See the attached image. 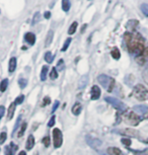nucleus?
<instances>
[{"label":"nucleus","instance_id":"obj_1","mask_svg":"<svg viewBox=\"0 0 148 155\" xmlns=\"http://www.w3.org/2000/svg\"><path fill=\"white\" fill-rule=\"evenodd\" d=\"M124 42L128 52L135 56L139 65H144L148 55L147 44L144 38L136 31H126L124 34Z\"/></svg>","mask_w":148,"mask_h":155},{"label":"nucleus","instance_id":"obj_2","mask_svg":"<svg viewBox=\"0 0 148 155\" xmlns=\"http://www.w3.org/2000/svg\"><path fill=\"white\" fill-rule=\"evenodd\" d=\"M133 95L138 101H145L148 99V89L143 84H136L133 89Z\"/></svg>","mask_w":148,"mask_h":155},{"label":"nucleus","instance_id":"obj_3","mask_svg":"<svg viewBox=\"0 0 148 155\" xmlns=\"http://www.w3.org/2000/svg\"><path fill=\"white\" fill-rule=\"evenodd\" d=\"M97 81H98V83H100L101 86H104L109 92L113 91V89H114V87H115V83H116L114 78L110 77V76L106 74H100V75H98Z\"/></svg>","mask_w":148,"mask_h":155},{"label":"nucleus","instance_id":"obj_4","mask_svg":"<svg viewBox=\"0 0 148 155\" xmlns=\"http://www.w3.org/2000/svg\"><path fill=\"white\" fill-rule=\"evenodd\" d=\"M142 117L140 115H138L137 113H135L134 110H130L127 112L124 116V121L130 126H138L142 121Z\"/></svg>","mask_w":148,"mask_h":155},{"label":"nucleus","instance_id":"obj_5","mask_svg":"<svg viewBox=\"0 0 148 155\" xmlns=\"http://www.w3.org/2000/svg\"><path fill=\"white\" fill-rule=\"evenodd\" d=\"M104 99H106V101L108 102V104H110L114 109L119 110V112L126 113V110H128V107H127L122 101H120V99L113 97V96H107Z\"/></svg>","mask_w":148,"mask_h":155},{"label":"nucleus","instance_id":"obj_6","mask_svg":"<svg viewBox=\"0 0 148 155\" xmlns=\"http://www.w3.org/2000/svg\"><path fill=\"white\" fill-rule=\"evenodd\" d=\"M114 133H117L119 135H123L126 137H130V138H136V139H141L140 133L137 130L132 128H126V129H116L114 130Z\"/></svg>","mask_w":148,"mask_h":155},{"label":"nucleus","instance_id":"obj_7","mask_svg":"<svg viewBox=\"0 0 148 155\" xmlns=\"http://www.w3.org/2000/svg\"><path fill=\"white\" fill-rule=\"evenodd\" d=\"M53 141H54V147L60 148L63 143V135L60 129L55 128L53 130Z\"/></svg>","mask_w":148,"mask_h":155},{"label":"nucleus","instance_id":"obj_8","mask_svg":"<svg viewBox=\"0 0 148 155\" xmlns=\"http://www.w3.org/2000/svg\"><path fill=\"white\" fill-rule=\"evenodd\" d=\"M86 142H87V144L90 146L91 148L95 149V150H100V148L101 147V145H103V142H101L100 140H98L97 138H94V137H91L89 135L86 136Z\"/></svg>","mask_w":148,"mask_h":155},{"label":"nucleus","instance_id":"obj_9","mask_svg":"<svg viewBox=\"0 0 148 155\" xmlns=\"http://www.w3.org/2000/svg\"><path fill=\"white\" fill-rule=\"evenodd\" d=\"M17 149H18V146L16 144H14L13 142H10L9 144L4 148V154L5 155H13L16 153Z\"/></svg>","mask_w":148,"mask_h":155},{"label":"nucleus","instance_id":"obj_10","mask_svg":"<svg viewBox=\"0 0 148 155\" xmlns=\"http://www.w3.org/2000/svg\"><path fill=\"white\" fill-rule=\"evenodd\" d=\"M90 98L92 101H97L100 97V94H101V91H100V88L98 87L97 85H94L91 87V90H90Z\"/></svg>","mask_w":148,"mask_h":155},{"label":"nucleus","instance_id":"obj_11","mask_svg":"<svg viewBox=\"0 0 148 155\" xmlns=\"http://www.w3.org/2000/svg\"><path fill=\"white\" fill-rule=\"evenodd\" d=\"M25 41L30 46L35 45V43H36V35L33 33H27L25 35Z\"/></svg>","mask_w":148,"mask_h":155},{"label":"nucleus","instance_id":"obj_12","mask_svg":"<svg viewBox=\"0 0 148 155\" xmlns=\"http://www.w3.org/2000/svg\"><path fill=\"white\" fill-rule=\"evenodd\" d=\"M107 152L109 155H127L118 147H109L107 149Z\"/></svg>","mask_w":148,"mask_h":155},{"label":"nucleus","instance_id":"obj_13","mask_svg":"<svg viewBox=\"0 0 148 155\" xmlns=\"http://www.w3.org/2000/svg\"><path fill=\"white\" fill-rule=\"evenodd\" d=\"M16 66H17V59L15 57L10 58L9 62H8V71H9V73H13L15 71Z\"/></svg>","mask_w":148,"mask_h":155},{"label":"nucleus","instance_id":"obj_14","mask_svg":"<svg viewBox=\"0 0 148 155\" xmlns=\"http://www.w3.org/2000/svg\"><path fill=\"white\" fill-rule=\"evenodd\" d=\"M81 110H82V106H81L80 102H75L73 104V107H72L71 109V112L73 114L74 116H79L81 114Z\"/></svg>","mask_w":148,"mask_h":155},{"label":"nucleus","instance_id":"obj_15","mask_svg":"<svg viewBox=\"0 0 148 155\" xmlns=\"http://www.w3.org/2000/svg\"><path fill=\"white\" fill-rule=\"evenodd\" d=\"M139 25V21L138 20H136V19H131V20H129L128 23H127V28L130 31H135L136 30V28H137V25Z\"/></svg>","mask_w":148,"mask_h":155},{"label":"nucleus","instance_id":"obj_16","mask_svg":"<svg viewBox=\"0 0 148 155\" xmlns=\"http://www.w3.org/2000/svg\"><path fill=\"white\" fill-rule=\"evenodd\" d=\"M35 142H36L35 137L33 135L28 136V138L27 140V143H25V149H27V150H31V149H33V147L35 146Z\"/></svg>","mask_w":148,"mask_h":155},{"label":"nucleus","instance_id":"obj_17","mask_svg":"<svg viewBox=\"0 0 148 155\" xmlns=\"http://www.w3.org/2000/svg\"><path fill=\"white\" fill-rule=\"evenodd\" d=\"M54 38V31L50 30L47 33V36H46V40H45V47H49L52 44V41H53Z\"/></svg>","mask_w":148,"mask_h":155},{"label":"nucleus","instance_id":"obj_18","mask_svg":"<svg viewBox=\"0 0 148 155\" xmlns=\"http://www.w3.org/2000/svg\"><path fill=\"white\" fill-rule=\"evenodd\" d=\"M15 107H16V104H14V102H12V104L9 106V107H8V110H7V119L8 120H11L13 118L14 112H15Z\"/></svg>","mask_w":148,"mask_h":155},{"label":"nucleus","instance_id":"obj_19","mask_svg":"<svg viewBox=\"0 0 148 155\" xmlns=\"http://www.w3.org/2000/svg\"><path fill=\"white\" fill-rule=\"evenodd\" d=\"M49 71V67L47 65H44L42 67V70H41V74H40V78L42 81H45L46 78H47V74Z\"/></svg>","mask_w":148,"mask_h":155},{"label":"nucleus","instance_id":"obj_20","mask_svg":"<svg viewBox=\"0 0 148 155\" xmlns=\"http://www.w3.org/2000/svg\"><path fill=\"white\" fill-rule=\"evenodd\" d=\"M71 8V2L70 0H62V10L64 12H68Z\"/></svg>","mask_w":148,"mask_h":155},{"label":"nucleus","instance_id":"obj_21","mask_svg":"<svg viewBox=\"0 0 148 155\" xmlns=\"http://www.w3.org/2000/svg\"><path fill=\"white\" fill-rule=\"evenodd\" d=\"M148 110V107L146 106H135L133 107V110L135 113H139V114H144L146 113Z\"/></svg>","mask_w":148,"mask_h":155},{"label":"nucleus","instance_id":"obj_22","mask_svg":"<svg viewBox=\"0 0 148 155\" xmlns=\"http://www.w3.org/2000/svg\"><path fill=\"white\" fill-rule=\"evenodd\" d=\"M111 54H112V57L114 58L115 60H119V59H120V58H121L120 50H119V49L117 48V47H115V48L112 50Z\"/></svg>","mask_w":148,"mask_h":155},{"label":"nucleus","instance_id":"obj_23","mask_svg":"<svg viewBox=\"0 0 148 155\" xmlns=\"http://www.w3.org/2000/svg\"><path fill=\"white\" fill-rule=\"evenodd\" d=\"M8 83H9V81H8L7 78H4V79H2L1 84H0V90H1V92H4L5 90L7 89Z\"/></svg>","mask_w":148,"mask_h":155},{"label":"nucleus","instance_id":"obj_24","mask_svg":"<svg viewBox=\"0 0 148 155\" xmlns=\"http://www.w3.org/2000/svg\"><path fill=\"white\" fill-rule=\"evenodd\" d=\"M77 27H78V23L76 21H73L71 23L70 28H68V35H73L75 34V31L77 30Z\"/></svg>","mask_w":148,"mask_h":155},{"label":"nucleus","instance_id":"obj_25","mask_svg":"<svg viewBox=\"0 0 148 155\" xmlns=\"http://www.w3.org/2000/svg\"><path fill=\"white\" fill-rule=\"evenodd\" d=\"M41 21V13L40 12H37L34 14V16H33V20H31V25H36L37 23H39Z\"/></svg>","mask_w":148,"mask_h":155},{"label":"nucleus","instance_id":"obj_26","mask_svg":"<svg viewBox=\"0 0 148 155\" xmlns=\"http://www.w3.org/2000/svg\"><path fill=\"white\" fill-rule=\"evenodd\" d=\"M49 76H50V78L52 80H55V79H57L58 78V70L56 69V67H54V68H52L51 69V71H50V74H49Z\"/></svg>","mask_w":148,"mask_h":155},{"label":"nucleus","instance_id":"obj_27","mask_svg":"<svg viewBox=\"0 0 148 155\" xmlns=\"http://www.w3.org/2000/svg\"><path fill=\"white\" fill-rule=\"evenodd\" d=\"M56 69L58 71H63L65 69V62L63 59H60L59 61L57 62V65H56Z\"/></svg>","mask_w":148,"mask_h":155},{"label":"nucleus","instance_id":"obj_28","mask_svg":"<svg viewBox=\"0 0 148 155\" xmlns=\"http://www.w3.org/2000/svg\"><path fill=\"white\" fill-rule=\"evenodd\" d=\"M27 127H28L27 123H22L21 126H20V129H19V131H18V133H17V136H18V137H22V136H24L25 130H27Z\"/></svg>","mask_w":148,"mask_h":155},{"label":"nucleus","instance_id":"obj_29","mask_svg":"<svg viewBox=\"0 0 148 155\" xmlns=\"http://www.w3.org/2000/svg\"><path fill=\"white\" fill-rule=\"evenodd\" d=\"M45 60H46V62H47V63L51 64L52 62H53V60H54V55L52 54L51 52H46Z\"/></svg>","mask_w":148,"mask_h":155},{"label":"nucleus","instance_id":"obj_30","mask_svg":"<svg viewBox=\"0 0 148 155\" xmlns=\"http://www.w3.org/2000/svg\"><path fill=\"white\" fill-rule=\"evenodd\" d=\"M131 152L134 155H148V148L143 149V150H134V149H132Z\"/></svg>","mask_w":148,"mask_h":155},{"label":"nucleus","instance_id":"obj_31","mask_svg":"<svg viewBox=\"0 0 148 155\" xmlns=\"http://www.w3.org/2000/svg\"><path fill=\"white\" fill-rule=\"evenodd\" d=\"M142 78H143L144 82L146 83V85H148V66L142 71Z\"/></svg>","mask_w":148,"mask_h":155},{"label":"nucleus","instance_id":"obj_32","mask_svg":"<svg viewBox=\"0 0 148 155\" xmlns=\"http://www.w3.org/2000/svg\"><path fill=\"white\" fill-rule=\"evenodd\" d=\"M71 41H72L71 38H67V39H66V41L64 42V45H63L62 49H61V51H62V52L67 51V49H68L69 45H70V44H71Z\"/></svg>","mask_w":148,"mask_h":155},{"label":"nucleus","instance_id":"obj_33","mask_svg":"<svg viewBox=\"0 0 148 155\" xmlns=\"http://www.w3.org/2000/svg\"><path fill=\"white\" fill-rule=\"evenodd\" d=\"M18 85L20 86V88L24 89L25 86L28 85V80L25 78H19L18 79Z\"/></svg>","mask_w":148,"mask_h":155},{"label":"nucleus","instance_id":"obj_34","mask_svg":"<svg viewBox=\"0 0 148 155\" xmlns=\"http://www.w3.org/2000/svg\"><path fill=\"white\" fill-rule=\"evenodd\" d=\"M25 101V95L24 94H20L19 96H17V97L15 98V101H14V104H22Z\"/></svg>","mask_w":148,"mask_h":155},{"label":"nucleus","instance_id":"obj_35","mask_svg":"<svg viewBox=\"0 0 148 155\" xmlns=\"http://www.w3.org/2000/svg\"><path fill=\"white\" fill-rule=\"evenodd\" d=\"M43 104H41V107H46V106H48V104H50V102H51V98L49 97V96H45L44 98H43Z\"/></svg>","mask_w":148,"mask_h":155},{"label":"nucleus","instance_id":"obj_36","mask_svg":"<svg viewBox=\"0 0 148 155\" xmlns=\"http://www.w3.org/2000/svg\"><path fill=\"white\" fill-rule=\"evenodd\" d=\"M42 143L44 144L45 147H49V146H50V138H49L48 136L44 137L43 140H42Z\"/></svg>","mask_w":148,"mask_h":155},{"label":"nucleus","instance_id":"obj_37","mask_svg":"<svg viewBox=\"0 0 148 155\" xmlns=\"http://www.w3.org/2000/svg\"><path fill=\"white\" fill-rule=\"evenodd\" d=\"M140 9H141L142 12L145 14V15L148 16V4H142Z\"/></svg>","mask_w":148,"mask_h":155},{"label":"nucleus","instance_id":"obj_38","mask_svg":"<svg viewBox=\"0 0 148 155\" xmlns=\"http://www.w3.org/2000/svg\"><path fill=\"white\" fill-rule=\"evenodd\" d=\"M121 142L123 143L125 146H127V147H128V146H131V140L129 138H123L121 140Z\"/></svg>","mask_w":148,"mask_h":155},{"label":"nucleus","instance_id":"obj_39","mask_svg":"<svg viewBox=\"0 0 148 155\" xmlns=\"http://www.w3.org/2000/svg\"><path fill=\"white\" fill-rule=\"evenodd\" d=\"M6 137H7V135L5 132H2L0 134V144H3L5 142V140H6Z\"/></svg>","mask_w":148,"mask_h":155},{"label":"nucleus","instance_id":"obj_40","mask_svg":"<svg viewBox=\"0 0 148 155\" xmlns=\"http://www.w3.org/2000/svg\"><path fill=\"white\" fill-rule=\"evenodd\" d=\"M55 116H52L51 117V119H50V121L48 122V127L49 128H51V127H54V125H55Z\"/></svg>","mask_w":148,"mask_h":155},{"label":"nucleus","instance_id":"obj_41","mask_svg":"<svg viewBox=\"0 0 148 155\" xmlns=\"http://www.w3.org/2000/svg\"><path fill=\"white\" fill-rule=\"evenodd\" d=\"M44 17L46 19H50L51 18V12H50V11H46V12L44 13Z\"/></svg>","mask_w":148,"mask_h":155},{"label":"nucleus","instance_id":"obj_42","mask_svg":"<svg viewBox=\"0 0 148 155\" xmlns=\"http://www.w3.org/2000/svg\"><path fill=\"white\" fill-rule=\"evenodd\" d=\"M59 107V101H55V104H54V107H53V109H52V112H55V110H56V109L57 107Z\"/></svg>","mask_w":148,"mask_h":155},{"label":"nucleus","instance_id":"obj_43","mask_svg":"<svg viewBox=\"0 0 148 155\" xmlns=\"http://www.w3.org/2000/svg\"><path fill=\"white\" fill-rule=\"evenodd\" d=\"M0 110H1V118H3V117H4V113H5L4 107H3V106H1V107H0Z\"/></svg>","mask_w":148,"mask_h":155},{"label":"nucleus","instance_id":"obj_44","mask_svg":"<svg viewBox=\"0 0 148 155\" xmlns=\"http://www.w3.org/2000/svg\"><path fill=\"white\" fill-rule=\"evenodd\" d=\"M86 27H87V25H83V27H82V30H81V34H83L84 31H85V28H86Z\"/></svg>","mask_w":148,"mask_h":155},{"label":"nucleus","instance_id":"obj_45","mask_svg":"<svg viewBox=\"0 0 148 155\" xmlns=\"http://www.w3.org/2000/svg\"><path fill=\"white\" fill-rule=\"evenodd\" d=\"M17 155H27V152H25V150H24V151H20Z\"/></svg>","mask_w":148,"mask_h":155},{"label":"nucleus","instance_id":"obj_46","mask_svg":"<svg viewBox=\"0 0 148 155\" xmlns=\"http://www.w3.org/2000/svg\"><path fill=\"white\" fill-rule=\"evenodd\" d=\"M146 118L148 119V113H147V115H146Z\"/></svg>","mask_w":148,"mask_h":155}]
</instances>
